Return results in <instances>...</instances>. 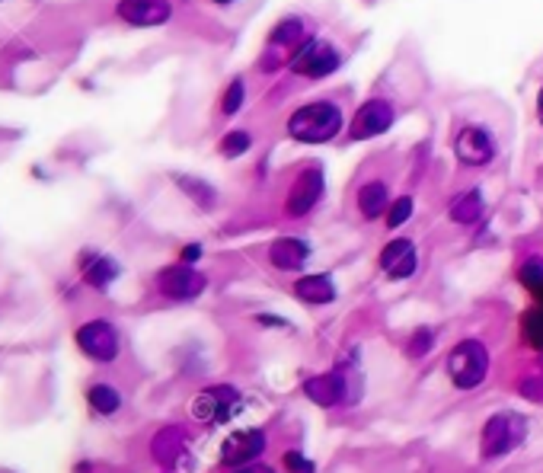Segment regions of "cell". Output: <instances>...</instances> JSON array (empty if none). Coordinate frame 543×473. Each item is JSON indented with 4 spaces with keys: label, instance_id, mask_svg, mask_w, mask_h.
<instances>
[{
    "label": "cell",
    "instance_id": "cell-1",
    "mask_svg": "<svg viewBox=\"0 0 543 473\" xmlns=\"http://www.w3.org/2000/svg\"><path fill=\"white\" fill-rule=\"evenodd\" d=\"M342 125H345V115L336 99H313V103H304L301 109H295L285 128L301 144H326L339 135Z\"/></svg>",
    "mask_w": 543,
    "mask_h": 473
},
{
    "label": "cell",
    "instance_id": "cell-2",
    "mask_svg": "<svg viewBox=\"0 0 543 473\" xmlns=\"http://www.w3.org/2000/svg\"><path fill=\"white\" fill-rule=\"evenodd\" d=\"M489 374V349L479 339H463L447 355V377L457 391H476Z\"/></svg>",
    "mask_w": 543,
    "mask_h": 473
},
{
    "label": "cell",
    "instance_id": "cell-3",
    "mask_svg": "<svg viewBox=\"0 0 543 473\" xmlns=\"http://www.w3.org/2000/svg\"><path fill=\"white\" fill-rule=\"evenodd\" d=\"M339 64H342V52L332 45L329 38H307L295 52V58H291V74L320 80V77H329Z\"/></svg>",
    "mask_w": 543,
    "mask_h": 473
},
{
    "label": "cell",
    "instance_id": "cell-4",
    "mask_svg": "<svg viewBox=\"0 0 543 473\" xmlns=\"http://www.w3.org/2000/svg\"><path fill=\"white\" fill-rule=\"evenodd\" d=\"M524 419L514 413H498L492 416L489 422L483 425V458L486 460H496V458H505L508 451H514L521 442H524Z\"/></svg>",
    "mask_w": 543,
    "mask_h": 473
},
{
    "label": "cell",
    "instance_id": "cell-5",
    "mask_svg": "<svg viewBox=\"0 0 543 473\" xmlns=\"http://www.w3.org/2000/svg\"><path fill=\"white\" fill-rule=\"evenodd\" d=\"M396 119V105L384 96H374L368 103H362L352 115V125H348V138L352 141H368V138L384 135L387 128Z\"/></svg>",
    "mask_w": 543,
    "mask_h": 473
},
{
    "label": "cell",
    "instance_id": "cell-6",
    "mask_svg": "<svg viewBox=\"0 0 543 473\" xmlns=\"http://www.w3.org/2000/svg\"><path fill=\"white\" fill-rule=\"evenodd\" d=\"M77 349L93 361H115L119 358V330L109 320H87L77 330Z\"/></svg>",
    "mask_w": 543,
    "mask_h": 473
},
{
    "label": "cell",
    "instance_id": "cell-7",
    "mask_svg": "<svg viewBox=\"0 0 543 473\" xmlns=\"http://www.w3.org/2000/svg\"><path fill=\"white\" fill-rule=\"evenodd\" d=\"M157 288H160V294L170 300H195L198 294L208 288V278L198 269H192V265L176 263V265H166V269L157 272Z\"/></svg>",
    "mask_w": 543,
    "mask_h": 473
},
{
    "label": "cell",
    "instance_id": "cell-8",
    "mask_svg": "<svg viewBox=\"0 0 543 473\" xmlns=\"http://www.w3.org/2000/svg\"><path fill=\"white\" fill-rule=\"evenodd\" d=\"M454 150H457V160L467 166H486L496 160V138H492L489 128L483 125H463L454 138Z\"/></svg>",
    "mask_w": 543,
    "mask_h": 473
},
{
    "label": "cell",
    "instance_id": "cell-9",
    "mask_svg": "<svg viewBox=\"0 0 543 473\" xmlns=\"http://www.w3.org/2000/svg\"><path fill=\"white\" fill-rule=\"evenodd\" d=\"M320 198H323V173H320V166H307L288 192L285 214L288 218H304V214L317 208Z\"/></svg>",
    "mask_w": 543,
    "mask_h": 473
},
{
    "label": "cell",
    "instance_id": "cell-10",
    "mask_svg": "<svg viewBox=\"0 0 543 473\" xmlns=\"http://www.w3.org/2000/svg\"><path fill=\"white\" fill-rule=\"evenodd\" d=\"M115 16L137 29H151V26H163L173 16V7L166 0H119Z\"/></svg>",
    "mask_w": 543,
    "mask_h": 473
},
{
    "label": "cell",
    "instance_id": "cell-11",
    "mask_svg": "<svg viewBox=\"0 0 543 473\" xmlns=\"http://www.w3.org/2000/svg\"><path fill=\"white\" fill-rule=\"evenodd\" d=\"M265 451V432L262 428H246L234 432L221 448V464L224 467H249Z\"/></svg>",
    "mask_w": 543,
    "mask_h": 473
},
{
    "label": "cell",
    "instance_id": "cell-12",
    "mask_svg": "<svg viewBox=\"0 0 543 473\" xmlns=\"http://www.w3.org/2000/svg\"><path fill=\"white\" fill-rule=\"evenodd\" d=\"M380 269L387 272V278L393 282H403V278H412L419 269V253H415V243L406 237H396L380 249Z\"/></svg>",
    "mask_w": 543,
    "mask_h": 473
},
{
    "label": "cell",
    "instance_id": "cell-13",
    "mask_svg": "<svg viewBox=\"0 0 543 473\" xmlns=\"http://www.w3.org/2000/svg\"><path fill=\"white\" fill-rule=\"evenodd\" d=\"M237 391L234 387H208L202 391L195 400H192V416L198 422H218L227 419V416L237 409Z\"/></svg>",
    "mask_w": 543,
    "mask_h": 473
},
{
    "label": "cell",
    "instance_id": "cell-14",
    "mask_svg": "<svg viewBox=\"0 0 543 473\" xmlns=\"http://www.w3.org/2000/svg\"><path fill=\"white\" fill-rule=\"evenodd\" d=\"M80 272H83V282L90 288H109L119 278V263L115 259H109V256L103 253H93V249H83L80 256Z\"/></svg>",
    "mask_w": 543,
    "mask_h": 473
},
{
    "label": "cell",
    "instance_id": "cell-15",
    "mask_svg": "<svg viewBox=\"0 0 543 473\" xmlns=\"http://www.w3.org/2000/svg\"><path fill=\"white\" fill-rule=\"evenodd\" d=\"M307 256H310V247L304 240H297V237H281V240H275L269 247V263L281 272H297L307 263Z\"/></svg>",
    "mask_w": 543,
    "mask_h": 473
},
{
    "label": "cell",
    "instance_id": "cell-16",
    "mask_svg": "<svg viewBox=\"0 0 543 473\" xmlns=\"http://www.w3.org/2000/svg\"><path fill=\"white\" fill-rule=\"evenodd\" d=\"M304 393H307L310 400L317 406H336L345 400V381H342L339 374H320V377H310L307 384H304Z\"/></svg>",
    "mask_w": 543,
    "mask_h": 473
},
{
    "label": "cell",
    "instance_id": "cell-17",
    "mask_svg": "<svg viewBox=\"0 0 543 473\" xmlns=\"http://www.w3.org/2000/svg\"><path fill=\"white\" fill-rule=\"evenodd\" d=\"M387 208H390V189H387V182L374 180L358 189V211H362L364 221H378L380 214H387Z\"/></svg>",
    "mask_w": 543,
    "mask_h": 473
},
{
    "label": "cell",
    "instance_id": "cell-18",
    "mask_svg": "<svg viewBox=\"0 0 543 473\" xmlns=\"http://www.w3.org/2000/svg\"><path fill=\"white\" fill-rule=\"evenodd\" d=\"M295 294L304 304H313V307H323L336 298V285H332L329 275H304L295 282Z\"/></svg>",
    "mask_w": 543,
    "mask_h": 473
},
{
    "label": "cell",
    "instance_id": "cell-19",
    "mask_svg": "<svg viewBox=\"0 0 543 473\" xmlns=\"http://www.w3.org/2000/svg\"><path fill=\"white\" fill-rule=\"evenodd\" d=\"M307 42V23H304L301 16H285L275 23V29L269 32V48H295V45H304Z\"/></svg>",
    "mask_w": 543,
    "mask_h": 473
},
{
    "label": "cell",
    "instance_id": "cell-20",
    "mask_svg": "<svg viewBox=\"0 0 543 473\" xmlns=\"http://www.w3.org/2000/svg\"><path fill=\"white\" fill-rule=\"evenodd\" d=\"M483 196L476 192V189H470V192H463V196H457L451 202V221L454 224H463V227H470V224H476V221L483 218Z\"/></svg>",
    "mask_w": 543,
    "mask_h": 473
},
{
    "label": "cell",
    "instance_id": "cell-21",
    "mask_svg": "<svg viewBox=\"0 0 543 473\" xmlns=\"http://www.w3.org/2000/svg\"><path fill=\"white\" fill-rule=\"evenodd\" d=\"M176 186L186 192V196L192 198V202L198 205V208H214V202H218V192H214V186H208L204 180H195V176H176Z\"/></svg>",
    "mask_w": 543,
    "mask_h": 473
},
{
    "label": "cell",
    "instance_id": "cell-22",
    "mask_svg": "<svg viewBox=\"0 0 543 473\" xmlns=\"http://www.w3.org/2000/svg\"><path fill=\"white\" fill-rule=\"evenodd\" d=\"M87 400H90V406L96 409L99 416H112L115 409L121 406V397L119 391H112L109 384H96V387H90V393H87Z\"/></svg>",
    "mask_w": 543,
    "mask_h": 473
},
{
    "label": "cell",
    "instance_id": "cell-23",
    "mask_svg": "<svg viewBox=\"0 0 543 473\" xmlns=\"http://www.w3.org/2000/svg\"><path fill=\"white\" fill-rule=\"evenodd\" d=\"M249 147H253V138H249V131H240V128H237V131H227V135L221 138V144H218V150L227 160L243 157Z\"/></svg>",
    "mask_w": 543,
    "mask_h": 473
},
{
    "label": "cell",
    "instance_id": "cell-24",
    "mask_svg": "<svg viewBox=\"0 0 543 473\" xmlns=\"http://www.w3.org/2000/svg\"><path fill=\"white\" fill-rule=\"evenodd\" d=\"M412 211H415L412 196H400V198H393V202H390V208H387V227H390V231L403 227L409 218H412Z\"/></svg>",
    "mask_w": 543,
    "mask_h": 473
},
{
    "label": "cell",
    "instance_id": "cell-25",
    "mask_svg": "<svg viewBox=\"0 0 543 473\" xmlns=\"http://www.w3.org/2000/svg\"><path fill=\"white\" fill-rule=\"evenodd\" d=\"M243 99H246V83L237 77V80L227 83L224 96H221V115H237L240 112V105H243Z\"/></svg>",
    "mask_w": 543,
    "mask_h": 473
},
{
    "label": "cell",
    "instance_id": "cell-26",
    "mask_svg": "<svg viewBox=\"0 0 543 473\" xmlns=\"http://www.w3.org/2000/svg\"><path fill=\"white\" fill-rule=\"evenodd\" d=\"M431 342H435V333L431 330H415L412 333V339H409V355H412V358H425V355L431 352Z\"/></svg>",
    "mask_w": 543,
    "mask_h": 473
},
{
    "label": "cell",
    "instance_id": "cell-27",
    "mask_svg": "<svg viewBox=\"0 0 543 473\" xmlns=\"http://www.w3.org/2000/svg\"><path fill=\"white\" fill-rule=\"evenodd\" d=\"M285 470L288 473H313V460L304 458L301 451H288L285 454Z\"/></svg>",
    "mask_w": 543,
    "mask_h": 473
},
{
    "label": "cell",
    "instance_id": "cell-28",
    "mask_svg": "<svg viewBox=\"0 0 543 473\" xmlns=\"http://www.w3.org/2000/svg\"><path fill=\"white\" fill-rule=\"evenodd\" d=\"M198 256H202V247H198V243H189V247H182L179 259H182V263H186V265H189V263H195Z\"/></svg>",
    "mask_w": 543,
    "mask_h": 473
},
{
    "label": "cell",
    "instance_id": "cell-29",
    "mask_svg": "<svg viewBox=\"0 0 543 473\" xmlns=\"http://www.w3.org/2000/svg\"><path fill=\"white\" fill-rule=\"evenodd\" d=\"M237 473H275L272 467H265V464H249V467H240Z\"/></svg>",
    "mask_w": 543,
    "mask_h": 473
},
{
    "label": "cell",
    "instance_id": "cell-30",
    "mask_svg": "<svg viewBox=\"0 0 543 473\" xmlns=\"http://www.w3.org/2000/svg\"><path fill=\"white\" fill-rule=\"evenodd\" d=\"M537 119H540V125H543V87L537 90Z\"/></svg>",
    "mask_w": 543,
    "mask_h": 473
},
{
    "label": "cell",
    "instance_id": "cell-31",
    "mask_svg": "<svg viewBox=\"0 0 543 473\" xmlns=\"http://www.w3.org/2000/svg\"><path fill=\"white\" fill-rule=\"evenodd\" d=\"M211 3H230V0H211Z\"/></svg>",
    "mask_w": 543,
    "mask_h": 473
}]
</instances>
